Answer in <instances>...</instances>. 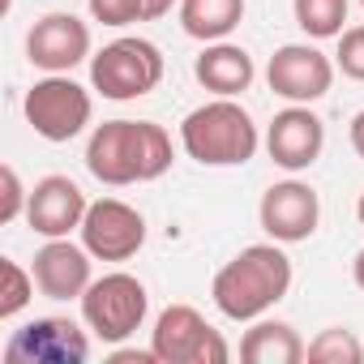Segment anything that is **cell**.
<instances>
[{"label": "cell", "instance_id": "1", "mask_svg": "<svg viewBox=\"0 0 364 364\" xmlns=\"http://www.w3.org/2000/svg\"><path fill=\"white\" fill-rule=\"evenodd\" d=\"M167 167L171 137L154 120H103L86 141V171L112 189L159 180Z\"/></svg>", "mask_w": 364, "mask_h": 364}, {"label": "cell", "instance_id": "2", "mask_svg": "<svg viewBox=\"0 0 364 364\" xmlns=\"http://www.w3.org/2000/svg\"><path fill=\"white\" fill-rule=\"evenodd\" d=\"M291 291V257L274 245L240 249L210 283L215 309L228 321H257Z\"/></svg>", "mask_w": 364, "mask_h": 364}, {"label": "cell", "instance_id": "3", "mask_svg": "<svg viewBox=\"0 0 364 364\" xmlns=\"http://www.w3.org/2000/svg\"><path fill=\"white\" fill-rule=\"evenodd\" d=\"M180 146L202 167H245L257 154L262 133L236 99H210L180 120Z\"/></svg>", "mask_w": 364, "mask_h": 364}, {"label": "cell", "instance_id": "4", "mask_svg": "<svg viewBox=\"0 0 364 364\" xmlns=\"http://www.w3.org/2000/svg\"><path fill=\"white\" fill-rule=\"evenodd\" d=\"M159 82H163V52L150 39L129 35V39H116L90 56V86L112 103L141 99Z\"/></svg>", "mask_w": 364, "mask_h": 364}, {"label": "cell", "instance_id": "5", "mask_svg": "<svg viewBox=\"0 0 364 364\" xmlns=\"http://www.w3.org/2000/svg\"><path fill=\"white\" fill-rule=\"evenodd\" d=\"M146 309H150V296H146L141 279H133L124 270L95 279L82 296V321L103 343H124L129 334H137L146 321Z\"/></svg>", "mask_w": 364, "mask_h": 364}, {"label": "cell", "instance_id": "6", "mask_svg": "<svg viewBox=\"0 0 364 364\" xmlns=\"http://www.w3.org/2000/svg\"><path fill=\"white\" fill-rule=\"evenodd\" d=\"M22 112L43 141H73L90 124L95 103H90V90L77 86L69 73H48L26 90Z\"/></svg>", "mask_w": 364, "mask_h": 364}, {"label": "cell", "instance_id": "7", "mask_svg": "<svg viewBox=\"0 0 364 364\" xmlns=\"http://www.w3.org/2000/svg\"><path fill=\"white\" fill-rule=\"evenodd\" d=\"M150 347L163 364H228L232 355L223 334L193 304H167L150 330Z\"/></svg>", "mask_w": 364, "mask_h": 364}, {"label": "cell", "instance_id": "8", "mask_svg": "<svg viewBox=\"0 0 364 364\" xmlns=\"http://www.w3.org/2000/svg\"><path fill=\"white\" fill-rule=\"evenodd\" d=\"M90 338L69 317H35L5 343V364H86Z\"/></svg>", "mask_w": 364, "mask_h": 364}, {"label": "cell", "instance_id": "9", "mask_svg": "<svg viewBox=\"0 0 364 364\" xmlns=\"http://www.w3.org/2000/svg\"><path fill=\"white\" fill-rule=\"evenodd\" d=\"M82 245L99 262H129L146 245V219L120 198H99L82 219Z\"/></svg>", "mask_w": 364, "mask_h": 364}, {"label": "cell", "instance_id": "10", "mask_svg": "<svg viewBox=\"0 0 364 364\" xmlns=\"http://www.w3.org/2000/svg\"><path fill=\"white\" fill-rule=\"evenodd\" d=\"M266 82L287 103H317L334 86V60L309 43H283L266 65Z\"/></svg>", "mask_w": 364, "mask_h": 364}, {"label": "cell", "instance_id": "11", "mask_svg": "<svg viewBox=\"0 0 364 364\" xmlns=\"http://www.w3.org/2000/svg\"><path fill=\"white\" fill-rule=\"evenodd\" d=\"M257 219H262V232L279 245H300L317 232L321 223V202L317 193L304 185V180H279L262 193V206H257Z\"/></svg>", "mask_w": 364, "mask_h": 364}, {"label": "cell", "instance_id": "12", "mask_svg": "<svg viewBox=\"0 0 364 364\" xmlns=\"http://www.w3.org/2000/svg\"><path fill=\"white\" fill-rule=\"evenodd\" d=\"M90 56V26L73 14H48L26 35V60L43 73H69Z\"/></svg>", "mask_w": 364, "mask_h": 364}, {"label": "cell", "instance_id": "13", "mask_svg": "<svg viewBox=\"0 0 364 364\" xmlns=\"http://www.w3.org/2000/svg\"><path fill=\"white\" fill-rule=\"evenodd\" d=\"M326 146V124L317 112H309V103H291L283 107L270 129H266V150L283 171H304L321 159Z\"/></svg>", "mask_w": 364, "mask_h": 364}, {"label": "cell", "instance_id": "14", "mask_svg": "<svg viewBox=\"0 0 364 364\" xmlns=\"http://www.w3.org/2000/svg\"><path fill=\"white\" fill-rule=\"evenodd\" d=\"M90 202L86 193L73 185L69 176H43L31 189V206H26V223L43 236V240H60L69 232H82Z\"/></svg>", "mask_w": 364, "mask_h": 364}, {"label": "cell", "instance_id": "15", "mask_svg": "<svg viewBox=\"0 0 364 364\" xmlns=\"http://www.w3.org/2000/svg\"><path fill=\"white\" fill-rule=\"evenodd\" d=\"M35 283L48 300H82L86 287L95 283L90 279V249L86 245H73L69 236L60 240H48L39 253H35Z\"/></svg>", "mask_w": 364, "mask_h": 364}, {"label": "cell", "instance_id": "16", "mask_svg": "<svg viewBox=\"0 0 364 364\" xmlns=\"http://www.w3.org/2000/svg\"><path fill=\"white\" fill-rule=\"evenodd\" d=\"M193 73H198V82H202L210 95H219V99H240V95L253 86V77H257L253 56H249L245 48H236V43H223V39L202 48Z\"/></svg>", "mask_w": 364, "mask_h": 364}, {"label": "cell", "instance_id": "17", "mask_svg": "<svg viewBox=\"0 0 364 364\" xmlns=\"http://www.w3.org/2000/svg\"><path fill=\"white\" fill-rule=\"evenodd\" d=\"M304 343L287 321H253V330H245L240 338V360L249 364H300L304 360Z\"/></svg>", "mask_w": 364, "mask_h": 364}, {"label": "cell", "instance_id": "18", "mask_svg": "<svg viewBox=\"0 0 364 364\" xmlns=\"http://www.w3.org/2000/svg\"><path fill=\"white\" fill-rule=\"evenodd\" d=\"M245 18V0H180V26L198 43L228 39Z\"/></svg>", "mask_w": 364, "mask_h": 364}, {"label": "cell", "instance_id": "19", "mask_svg": "<svg viewBox=\"0 0 364 364\" xmlns=\"http://www.w3.org/2000/svg\"><path fill=\"white\" fill-rule=\"evenodd\" d=\"M291 14L309 39H338L347 31V0H291Z\"/></svg>", "mask_w": 364, "mask_h": 364}, {"label": "cell", "instance_id": "20", "mask_svg": "<svg viewBox=\"0 0 364 364\" xmlns=\"http://www.w3.org/2000/svg\"><path fill=\"white\" fill-rule=\"evenodd\" d=\"M304 360H313V364H360V360H364V347H360V338H355L351 330L334 326V330H321V334L309 343Z\"/></svg>", "mask_w": 364, "mask_h": 364}, {"label": "cell", "instance_id": "21", "mask_svg": "<svg viewBox=\"0 0 364 364\" xmlns=\"http://www.w3.org/2000/svg\"><path fill=\"white\" fill-rule=\"evenodd\" d=\"M35 274H26L14 257H0V317H18L26 304H31V296H35Z\"/></svg>", "mask_w": 364, "mask_h": 364}, {"label": "cell", "instance_id": "22", "mask_svg": "<svg viewBox=\"0 0 364 364\" xmlns=\"http://www.w3.org/2000/svg\"><path fill=\"white\" fill-rule=\"evenodd\" d=\"M334 65L343 69V77H351V82H364V26H347V31L338 35Z\"/></svg>", "mask_w": 364, "mask_h": 364}, {"label": "cell", "instance_id": "23", "mask_svg": "<svg viewBox=\"0 0 364 364\" xmlns=\"http://www.w3.org/2000/svg\"><path fill=\"white\" fill-rule=\"evenodd\" d=\"M0 185H5V198H0V223H14V219H22L26 215V206H31V189L22 185V176H18V167H0Z\"/></svg>", "mask_w": 364, "mask_h": 364}, {"label": "cell", "instance_id": "24", "mask_svg": "<svg viewBox=\"0 0 364 364\" xmlns=\"http://www.w3.org/2000/svg\"><path fill=\"white\" fill-rule=\"evenodd\" d=\"M90 18L103 22V26L146 22V0H90Z\"/></svg>", "mask_w": 364, "mask_h": 364}, {"label": "cell", "instance_id": "25", "mask_svg": "<svg viewBox=\"0 0 364 364\" xmlns=\"http://www.w3.org/2000/svg\"><path fill=\"white\" fill-rule=\"evenodd\" d=\"M154 347L150 351H112V364H154Z\"/></svg>", "mask_w": 364, "mask_h": 364}, {"label": "cell", "instance_id": "26", "mask_svg": "<svg viewBox=\"0 0 364 364\" xmlns=\"http://www.w3.org/2000/svg\"><path fill=\"white\" fill-rule=\"evenodd\" d=\"M351 150L364 159V112H355V116H351Z\"/></svg>", "mask_w": 364, "mask_h": 364}, {"label": "cell", "instance_id": "27", "mask_svg": "<svg viewBox=\"0 0 364 364\" xmlns=\"http://www.w3.org/2000/svg\"><path fill=\"white\" fill-rule=\"evenodd\" d=\"M171 5H176V0H146V22L167 18V14H171Z\"/></svg>", "mask_w": 364, "mask_h": 364}, {"label": "cell", "instance_id": "28", "mask_svg": "<svg viewBox=\"0 0 364 364\" xmlns=\"http://www.w3.org/2000/svg\"><path fill=\"white\" fill-rule=\"evenodd\" d=\"M351 279H355V287L364 291V249L355 253V262H351Z\"/></svg>", "mask_w": 364, "mask_h": 364}, {"label": "cell", "instance_id": "29", "mask_svg": "<svg viewBox=\"0 0 364 364\" xmlns=\"http://www.w3.org/2000/svg\"><path fill=\"white\" fill-rule=\"evenodd\" d=\"M355 219H360V228H364V193H360V202H355Z\"/></svg>", "mask_w": 364, "mask_h": 364}, {"label": "cell", "instance_id": "30", "mask_svg": "<svg viewBox=\"0 0 364 364\" xmlns=\"http://www.w3.org/2000/svg\"><path fill=\"white\" fill-rule=\"evenodd\" d=\"M360 9H364V0H360Z\"/></svg>", "mask_w": 364, "mask_h": 364}]
</instances>
